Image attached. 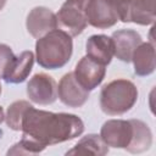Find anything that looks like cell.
<instances>
[{
  "label": "cell",
  "instance_id": "6da1fadb",
  "mask_svg": "<svg viewBox=\"0 0 156 156\" xmlns=\"http://www.w3.org/2000/svg\"><path fill=\"white\" fill-rule=\"evenodd\" d=\"M21 130L22 136L46 147L79 136L84 132V123L72 113H54L30 106L22 118Z\"/></svg>",
  "mask_w": 156,
  "mask_h": 156
},
{
  "label": "cell",
  "instance_id": "7a4b0ae2",
  "mask_svg": "<svg viewBox=\"0 0 156 156\" xmlns=\"http://www.w3.org/2000/svg\"><path fill=\"white\" fill-rule=\"evenodd\" d=\"M73 52L72 37L61 29H54L39 38L35 43V58L39 66L46 69L63 67Z\"/></svg>",
  "mask_w": 156,
  "mask_h": 156
},
{
  "label": "cell",
  "instance_id": "3957f363",
  "mask_svg": "<svg viewBox=\"0 0 156 156\" xmlns=\"http://www.w3.org/2000/svg\"><path fill=\"white\" fill-rule=\"evenodd\" d=\"M138 100V89L128 79H115L101 89L100 107L108 116H119L128 112Z\"/></svg>",
  "mask_w": 156,
  "mask_h": 156
},
{
  "label": "cell",
  "instance_id": "277c9868",
  "mask_svg": "<svg viewBox=\"0 0 156 156\" xmlns=\"http://www.w3.org/2000/svg\"><path fill=\"white\" fill-rule=\"evenodd\" d=\"M88 0H66L56 13L57 27L71 37L79 35L88 26L85 5Z\"/></svg>",
  "mask_w": 156,
  "mask_h": 156
},
{
  "label": "cell",
  "instance_id": "5b68a950",
  "mask_svg": "<svg viewBox=\"0 0 156 156\" xmlns=\"http://www.w3.org/2000/svg\"><path fill=\"white\" fill-rule=\"evenodd\" d=\"M118 20L140 26L152 24L156 20L155 0H118L116 1Z\"/></svg>",
  "mask_w": 156,
  "mask_h": 156
},
{
  "label": "cell",
  "instance_id": "8992f818",
  "mask_svg": "<svg viewBox=\"0 0 156 156\" xmlns=\"http://www.w3.org/2000/svg\"><path fill=\"white\" fill-rule=\"evenodd\" d=\"M85 16L88 24L99 29L110 28L119 21L115 0H88Z\"/></svg>",
  "mask_w": 156,
  "mask_h": 156
},
{
  "label": "cell",
  "instance_id": "52a82bcc",
  "mask_svg": "<svg viewBox=\"0 0 156 156\" xmlns=\"http://www.w3.org/2000/svg\"><path fill=\"white\" fill-rule=\"evenodd\" d=\"M133 136L132 121L126 119H108L100 130V138L102 141L115 149H126Z\"/></svg>",
  "mask_w": 156,
  "mask_h": 156
},
{
  "label": "cell",
  "instance_id": "ba28073f",
  "mask_svg": "<svg viewBox=\"0 0 156 156\" xmlns=\"http://www.w3.org/2000/svg\"><path fill=\"white\" fill-rule=\"evenodd\" d=\"M27 95L34 104L50 105L57 99V84L51 76L37 73L27 84Z\"/></svg>",
  "mask_w": 156,
  "mask_h": 156
},
{
  "label": "cell",
  "instance_id": "9c48e42d",
  "mask_svg": "<svg viewBox=\"0 0 156 156\" xmlns=\"http://www.w3.org/2000/svg\"><path fill=\"white\" fill-rule=\"evenodd\" d=\"M73 74L78 83L84 89L90 91L100 85L104 80L106 74V66L99 63L89 56H84L77 62Z\"/></svg>",
  "mask_w": 156,
  "mask_h": 156
},
{
  "label": "cell",
  "instance_id": "30bf717a",
  "mask_svg": "<svg viewBox=\"0 0 156 156\" xmlns=\"http://www.w3.org/2000/svg\"><path fill=\"white\" fill-rule=\"evenodd\" d=\"M57 96L63 105L76 108L83 106L88 101L89 91L78 83L73 72H68L58 82Z\"/></svg>",
  "mask_w": 156,
  "mask_h": 156
},
{
  "label": "cell",
  "instance_id": "8fae6325",
  "mask_svg": "<svg viewBox=\"0 0 156 156\" xmlns=\"http://www.w3.org/2000/svg\"><path fill=\"white\" fill-rule=\"evenodd\" d=\"M26 27L33 38L39 39L49 32L57 29L56 15L48 7L37 6L29 11L26 20Z\"/></svg>",
  "mask_w": 156,
  "mask_h": 156
},
{
  "label": "cell",
  "instance_id": "7c38bea8",
  "mask_svg": "<svg viewBox=\"0 0 156 156\" xmlns=\"http://www.w3.org/2000/svg\"><path fill=\"white\" fill-rule=\"evenodd\" d=\"M111 38L115 48V56L123 62H130L134 50L139 46L140 43H143L140 34L133 29L116 30Z\"/></svg>",
  "mask_w": 156,
  "mask_h": 156
},
{
  "label": "cell",
  "instance_id": "4fadbf2b",
  "mask_svg": "<svg viewBox=\"0 0 156 156\" xmlns=\"http://www.w3.org/2000/svg\"><path fill=\"white\" fill-rule=\"evenodd\" d=\"M34 63V55L32 51H22L18 56H15L9 67L2 74V79L6 83L18 84L27 79Z\"/></svg>",
  "mask_w": 156,
  "mask_h": 156
},
{
  "label": "cell",
  "instance_id": "5bb4252c",
  "mask_svg": "<svg viewBox=\"0 0 156 156\" xmlns=\"http://www.w3.org/2000/svg\"><path fill=\"white\" fill-rule=\"evenodd\" d=\"M87 56L101 65H108L115 55L112 38L105 34H94L88 38L85 44Z\"/></svg>",
  "mask_w": 156,
  "mask_h": 156
},
{
  "label": "cell",
  "instance_id": "9a60e30c",
  "mask_svg": "<svg viewBox=\"0 0 156 156\" xmlns=\"http://www.w3.org/2000/svg\"><path fill=\"white\" fill-rule=\"evenodd\" d=\"M132 61L134 63V72L140 77L154 73L156 67L155 48L152 43H140L134 50Z\"/></svg>",
  "mask_w": 156,
  "mask_h": 156
},
{
  "label": "cell",
  "instance_id": "2e32d148",
  "mask_svg": "<svg viewBox=\"0 0 156 156\" xmlns=\"http://www.w3.org/2000/svg\"><path fill=\"white\" fill-rule=\"evenodd\" d=\"M133 124V136L126 150L130 154H141L152 145V133L146 123L140 119H130Z\"/></svg>",
  "mask_w": 156,
  "mask_h": 156
},
{
  "label": "cell",
  "instance_id": "e0dca14e",
  "mask_svg": "<svg viewBox=\"0 0 156 156\" xmlns=\"http://www.w3.org/2000/svg\"><path fill=\"white\" fill-rule=\"evenodd\" d=\"M108 152V146L102 141L98 134H88L83 136L73 149L68 150L66 155H98L102 156Z\"/></svg>",
  "mask_w": 156,
  "mask_h": 156
},
{
  "label": "cell",
  "instance_id": "ac0fdd59",
  "mask_svg": "<svg viewBox=\"0 0 156 156\" xmlns=\"http://www.w3.org/2000/svg\"><path fill=\"white\" fill-rule=\"evenodd\" d=\"M32 105L26 101V100H18L12 102L7 112L5 115V119L7 126L12 129V130H21L22 127V118L26 113V111Z\"/></svg>",
  "mask_w": 156,
  "mask_h": 156
},
{
  "label": "cell",
  "instance_id": "d6986e66",
  "mask_svg": "<svg viewBox=\"0 0 156 156\" xmlns=\"http://www.w3.org/2000/svg\"><path fill=\"white\" fill-rule=\"evenodd\" d=\"M45 149V146L40 145L39 143L28 139L26 136H22V139L16 143L15 145H12L11 149L7 150V155H34V154H39Z\"/></svg>",
  "mask_w": 156,
  "mask_h": 156
},
{
  "label": "cell",
  "instance_id": "ffe728a7",
  "mask_svg": "<svg viewBox=\"0 0 156 156\" xmlns=\"http://www.w3.org/2000/svg\"><path fill=\"white\" fill-rule=\"evenodd\" d=\"M15 57L11 48L6 44H0V78H2L4 72L9 67L10 62Z\"/></svg>",
  "mask_w": 156,
  "mask_h": 156
},
{
  "label": "cell",
  "instance_id": "44dd1931",
  "mask_svg": "<svg viewBox=\"0 0 156 156\" xmlns=\"http://www.w3.org/2000/svg\"><path fill=\"white\" fill-rule=\"evenodd\" d=\"M5 119V113H4V110H2V107L0 106V124L2 123V121Z\"/></svg>",
  "mask_w": 156,
  "mask_h": 156
},
{
  "label": "cell",
  "instance_id": "7402d4cb",
  "mask_svg": "<svg viewBox=\"0 0 156 156\" xmlns=\"http://www.w3.org/2000/svg\"><path fill=\"white\" fill-rule=\"evenodd\" d=\"M5 4H6V0H0V10H2V9H4Z\"/></svg>",
  "mask_w": 156,
  "mask_h": 156
},
{
  "label": "cell",
  "instance_id": "603a6c76",
  "mask_svg": "<svg viewBox=\"0 0 156 156\" xmlns=\"http://www.w3.org/2000/svg\"><path fill=\"white\" fill-rule=\"evenodd\" d=\"M0 94H1V84H0Z\"/></svg>",
  "mask_w": 156,
  "mask_h": 156
},
{
  "label": "cell",
  "instance_id": "cb8c5ba5",
  "mask_svg": "<svg viewBox=\"0 0 156 156\" xmlns=\"http://www.w3.org/2000/svg\"><path fill=\"white\" fill-rule=\"evenodd\" d=\"M115 1H118V0H115Z\"/></svg>",
  "mask_w": 156,
  "mask_h": 156
}]
</instances>
